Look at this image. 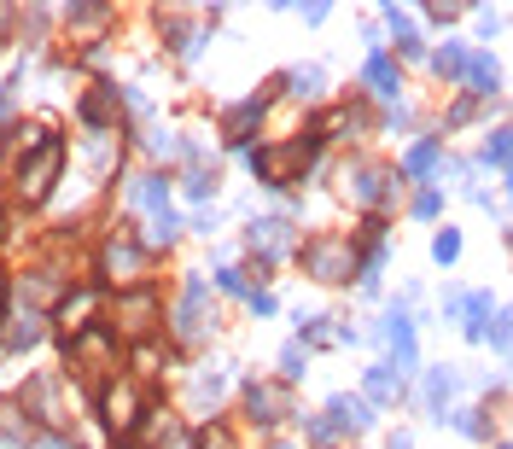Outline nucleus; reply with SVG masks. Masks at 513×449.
<instances>
[{
  "instance_id": "nucleus-1",
  "label": "nucleus",
  "mask_w": 513,
  "mask_h": 449,
  "mask_svg": "<svg viewBox=\"0 0 513 449\" xmlns=\"http://www.w3.org/2000/svg\"><path fill=\"white\" fill-rule=\"evenodd\" d=\"M251 170H257L263 187H292V181H304V170H309V146L304 140L263 146V152H251Z\"/></svg>"
},
{
  "instance_id": "nucleus-2",
  "label": "nucleus",
  "mask_w": 513,
  "mask_h": 449,
  "mask_svg": "<svg viewBox=\"0 0 513 449\" xmlns=\"http://www.w3.org/2000/svg\"><path fill=\"white\" fill-rule=\"evenodd\" d=\"M304 275H315V280H350V269H356V251H350V240H339V234H321V240H309L304 251Z\"/></svg>"
},
{
  "instance_id": "nucleus-3",
  "label": "nucleus",
  "mask_w": 513,
  "mask_h": 449,
  "mask_svg": "<svg viewBox=\"0 0 513 449\" xmlns=\"http://www.w3.org/2000/svg\"><path fill=\"white\" fill-rule=\"evenodd\" d=\"M59 164H65V146L53 140L47 152H35L30 164L18 170V193H24V205H41V199L53 193V175H59Z\"/></svg>"
},
{
  "instance_id": "nucleus-4",
  "label": "nucleus",
  "mask_w": 513,
  "mask_h": 449,
  "mask_svg": "<svg viewBox=\"0 0 513 449\" xmlns=\"http://www.w3.org/2000/svg\"><path fill=\"white\" fill-rule=\"evenodd\" d=\"M100 409H105V420H111L117 432H135L140 415H146V397H140V385H135V380H117V385H105Z\"/></svg>"
},
{
  "instance_id": "nucleus-5",
  "label": "nucleus",
  "mask_w": 513,
  "mask_h": 449,
  "mask_svg": "<svg viewBox=\"0 0 513 449\" xmlns=\"http://www.w3.org/2000/svg\"><path fill=\"white\" fill-rule=\"evenodd\" d=\"M152 321H158V298L140 286V292H123L117 298V310H111V327L117 333H129V339H140V333H152Z\"/></svg>"
},
{
  "instance_id": "nucleus-6",
  "label": "nucleus",
  "mask_w": 513,
  "mask_h": 449,
  "mask_svg": "<svg viewBox=\"0 0 513 449\" xmlns=\"http://www.w3.org/2000/svg\"><path fill=\"white\" fill-rule=\"evenodd\" d=\"M245 409H251V420H263V426H274V420L292 415V391H286V380H263L245 391Z\"/></svg>"
},
{
  "instance_id": "nucleus-7",
  "label": "nucleus",
  "mask_w": 513,
  "mask_h": 449,
  "mask_svg": "<svg viewBox=\"0 0 513 449\" xmlns=\"http://www.w3.org/2000/svg\"><path fill=\"white\" fill-rule=\"evenodd\" d=\"M175 327H181V339H199L205 327H216V310H205V280H187L181 310H175Z\"/></svg>"
},
{
  "instance_id": "nucleus-8",
  "label": "nucleus",
  "mask_w": 513,
  "mask_h": 449,
  "mask_svg": "<svg viewBox=\"0 0 513 449\" xmlns=\"http://www.w3.org/2000/svg\"><path fill=\"white\" fill-rule=\"evenodd\" d=\"M105 275L123 280V286H140L146 280V251L135 240H111L105 245Z\"/></svg>"
},
{
  "instance_id": "nucleus-9",
  "label": "nucleus",
  "mask_w": 513,
  "mask_h": 449,
  "mask_svg": "<svg viewBox=\"0 0 513 449\" xmlns=\"http://www.w3.org/2000/svg\"><path fill=\"white\" fill-rule=\"evenodd\" d=\"M111 117H117V88H111V82H100V88L82 100V123H88L94 135H105V129H111Z\"/></svg>"
},
{
  "instance_id": "nucleus-10",
  "label": "nucleus",
  "mask_w": 513,
  "mask_h": 449,
  "mask_svg": "<svg viewBox=\"0 0 513 449\" xmlns=\"http://www.w3.org/2000/svg\"><path fill=\"white\" fill-rule=\"evenodd\" d=\"M327 415L339 420V426H350V432H368V426H374V409H368V397H350V391H339V397L327 403Z\"/></svg>"
},
{
  "instance_id": "nucleus-11",
  "label": "nucleus",
  "mask_w": 513,
  "mask_h": 449,
  "mask_svg": "<svg viewBox=\"0 0 513 449\" xmlns=\"http://www.w3.org/2000/svg\"><path fill=\"white\" fill-rule=\"evenodd\" d=\"M344 181H350V193H356L362 205H379V199H385V181H391V175L379 170V164H356V170H344Z\"/></svg>"
},
{
  "instance_id": "nucleus-12",
  "label": "nucleus",
  "mask_w": 513,
  "mask_h": 449,
  "mask_svg": "<svg viewBox=\"0 0 513 449\" xmlns=\"http://www.w3.org/2000/svg\"><path fill=\"white\" fill-rule=\"evenodd\" d=\"M473 94H496L502 88V65L490 59V53H467V76H461Z\"/></svg>"
},
{
  "instance_id": "nucleus-13",
  "label": "nucleus",
  "mask_w": 513,
  "mask_h": 449,
  "mask_svg": "<svg viewBox=\"0 0 513 449\" xmlns=\"http://www.w3.org/2000/svg\"><path fill=\"white\" fill-rule=\"evenodd\" d=\"M6 350H30V345H41V315L35 310H24V315H6Z\"/></svg>"
},
{
  "instance_id": "nucleus-14",
  "label": "nucleus",
  "mask_w": 513,
  "mask_h": 449,
  "mask_svg": "<svg viewBox=\"0 0 513 449\" xmlns=\"http://www.w3.org/2000/svg\"><path fill=\"white\" fill-rule=\"evenodd\" d=\"M368 397H374V403H397V397H403V368H397V362L368 368Z\"/></svg>"
},
{
  "instance_id": "nucleus-15",
  "label": "nucleus",
  "mask_w": 513,
  "mask_h": 449,
  "mask_svg": "<svg viewBox=\"0 0 513 449\" xmlns=\"http://www.w3.org/2000/svg\"><path fill=\"white\" fill-rule=\"evenodd\" d=\"M257 123H263V100H245V105H234V111L222 117V135L240 146V140H251V129H257Z\"/></svg>"
},
{
  "instance_id": "nucleus-16",
  "label": "nucleus",
  "mask_w": 513,
  "mask_h": 449,
  "mask_svg": "<svg viewBox=\"0 0 513 449\" xmlns=\"http://www.w3.org/2000/svg\"><path fill=\"white\" fill-rule=\"evenodd\" d=\"M94 304H100L94 292H76V298H65V304H59V321H65L70 339H82V333H88V315H94Z\"/></svg>"
},
{
  "instance_id": "nucleus-17",
  "label": "nucleus",
  "mask_w": 513,
  "mask_h": 449,
  "mask_svg": "<svg viewBox=\"0 0 513 449\" xmlns=\"http://www.w3.org/2000/svg\"><path fill=\"white\" fill-rule=\"evenodd\" d=\"M129 199L158 216V210H170V181H164V175H140L135 187H129Z\"/></svg>"
},
{
  "instance_id": "nucleus-18",
  "label": "nucleus",
  "mask_w": 513,
  "mask_h": 449,
  "mask_svg": "<svg viewBox=\"0 0 513 449\" xmlns=\"http://www.w3.org/2000/svg\"><path fill=\"white\" fill-rule=\"evenodd\" d=\"M449 391H455V368H432L426 385H420V403H426V415H438L449 403Z\"/></svg>"
},
{
  "instance_id": "nucleus-19",
  "label": "nucleus",
  "mask_w": 513,
  "mask_h": 449,
  "mask_svg": "<svg viewBox=\"0 0 513 449\" xmlns=\"http://www.w3.org/2000/svg\"><path fill=\"white\" fill-rule=\"evenodd\" d=\"M24 403H35L41 409V420H65V409H59V380H30V391H24Z\"/></svg>"
},
{
  "instance_id": "nucleus-20",
  "label": "nucleus",
  "mask_w": 513,
  "mask_h": 449,
  "mask_svg": "<svg viewBox=\"0 0 513 449\" xmlns=\"http://www.w3.org/2000/svg\"><path fill=\"white\" fill-rule=\"evenodd\" d=\"M432 70H438L444 82H461V76H467V47H461V41H444V47L432 53Z\"/></svg>"
},
{
  "instance_id": "nucleus-21",
  "label": "nucleus",
  "mask_w": 513,
  "mask_h": 449,
  "mask_svg": "<svg viewBox=\"0 0 513 449\" xmlns=\"http://www.w3.org/2000/svg\"><path fill=\"white\" fill-rule=\"evenodd\" d=\"M368 82H374L379 100H397V88H403V76L391 70V59H385V53H374V59H368Z\"/></svg>"
},
{
  "instance_id": "nucleus-22",
  "label": "nucleus",
  "mask_w": 513,
  "mask_h": 449,
  "mask_svg": "<svg viewBox=\"0 0 513 449\" xmlns=\"http://www.w3.org/2000/svg\"><path fill=\"white\" fill-rule=\"evenodd\" d=\"M245 240L269 257V251H280V245H286V222H280V216H263V222H251V234H245Z\"/></svg>"
},
{
  "instance_id": "nucleus-23",
  "label": "nucleus",
  "mask_w": 513,
  "mask_h": 449,
  "mask_svg": "<svg viewBox=\"0 0 513 449\" xmlns=\"http://www.w3.org/2000/svg\"><path fill=\"white\" fill-rule=\"evenodd\" d=\"M222 391H228V368L199 374V380H193V403H199V409H216V403H222Z\"/></svg>"
},
{
  "instance_id": "nucleus-24",
  "label": "nucleus",
  "mask_w": 513,
  "mask_h": 449,
  "mask_svg": "<svg viewBox=\"0 0 513 449\" xmlns=\"http://www.w3.org/2000/svg\"><path fill=\"white\" fill-rule=\"evenodd\" d=\"M385 24L397 30V47H403V53H420V35H414L409 12H397V6H385Z\"/></svg>"
},
{
  "instance_id": "nucleus-25",
  "label": "nucleus",
  "mask_w": 513,
  "mask_h": 449,
  "mask_svg": "<svg viewBox=\"0 0 513 449\" xmlns=\"http://www.w3.org/2000/svg\"><path fill=\"white\" fill-rule=\"evenodd\" d=\"M286 82H292V94H298V100H315V94H321V82H327V76H321V70H315V65H304V70H292V76H286Z\"/></svg>"
},
{
  "instance_id": "nucleus-26",
  "label": "nucleus",
  "mask_w": 513,
  "mask_h": 449,
  "mask_svg": "<svg viewBox=\"0 0 513 449\" xmlns=\"http://www.w3.org/2000/svg\"><path fill=\"white\" fill-rule=\"evenodd\" d=\"M181 240V222H175L170 210H158V216H152V234H146V245H175Z\"/></svg>"
},
{
  "instance_id": "nucleus-27",
  "label": "nucleus",
  "mask_w": 513,
  "mask_h": 449,
  "mask_svg": "<svg viewBox=\"0 0 513 449\" xmlns=\"http://www.w3.org/2000/svg\"><path fill=\"white\" fill-rule=\"evenodd\" d=\"M484 158H490V164H508V170H513V129H496V135L484 140Z\"/></svg>"
},
{
  "instance_id": "nucleus-28",
  "label": "nucleus",
  "mask_w": 513,
  "mask_h": 449,
  "mask_svg": "<svg viewBox=\"0 0 513 449\" xmlns=\"http://www.w3.org/2000/svg\"><path fill=\"white\" fill-rule=\"evenodd\" d=\"M496 350H513V310H496V321H490V333H484Z\"/></svg>"
},
{
  "instance_id": "nucleus-29",
  "label": "nucleus",
  "mask_w": 513,
  "mask_h": 449,
  "mask_svg": "<svg viewBox=\"0 0 513 449\" xmlns=\"http://www.w3.org/2000/svg\"><path fill=\"white\" fill-rule=\"evenodd\" d=\"M432 257H438V263H455V257H461V234H455V228H444V234L432 240Z\"/></svg>"
},
{
  "instance_id": "nucleus-30",
  "label": "nucleus",
  "mask_w": 513,
  "mask_h": 449,
  "mask_svg": "<svg viewBox=\"0 0 513 449\" xmlns=\"http://www.w3.org/2000/svg\"><path fill=\"white\" fill-rule=\"evenodd\" d=\"M304 374V345H286L280 350V380H298Z\"/></svg>"
},
{
  "instance_id": "nucleus-31",
  "label": "nucleus",
  "mask_w": 513,
  "mask_h": 449,
  "mask_svg": "<svg viewBox=\"0 0 513 449\" xmlns=\"http://www.w3.org/2000/svg\"><path fill=\"white\" fill-rule=\"evenodd\" d=\"M432 164H438V140H420V146L409 152V170L420 175V170H432Z\"/></svg>"
},
{
  "instance_id": "nucleus-32",
  "label": "nucleus",
  "mask_w": 513,
  "mask_h": 449,
  "mask_svg": "<svg viewBox=\"0 0 513 449\" xmlns=\"http://www.w3.org/2000/svg\"><path fill=\"white\" fill-rule=\"evenodd\" d=\"M449 426H455V432H467V438H479V432H484L479 409H455V415H449Z\"/></svg>"
},
{
  "instance_id": "nucleus-33",
  "label": "nucleus",
  "mask_w": 513,
  "mask_h": 449,
  "mask_svg": "<svg viewBox=\"0 0 513 449\" xmlns=\"http://www.w3.org/2000/svg\"><path fill=\"white\" fill-rule=\"evenodd\" d=\"M309 438L321 449H339V432H333V420H309Z\"/></svg>"
},
{
  "instance_id": "nucleus-34",
  "label": "nucleus",
  "mask_w": 513,
  "mask_h": 449,
  "mask_svg": "<svg viewBox=\"0 0 513 449\" xmlns=\"http://www.w3.org/2000/svg\"><path fill=\"white\" fill-rule=\"evenodd\" d=\"M187 193H193V199H210V193H216V175L193 170V175H187Z\"/></svg>"
},
{
  "instance_id": "nucleus-35",
  "label": "nucleus",
  "mask_w": 513,
  "mask_h": 449,
  "mask_svg": "<svg viewBox=\"0 0 513 449\" xmlns=\"http://www.w3.org/2000/svg\"><path fill=\"white\" fill-rule=\"evenodd\" d=\"M222 292H245V275H240V269H222Z\"/></svg>"
},
{
  "instance_id": "nucleus-36",
  "label": "nucleus",
  "mask_w": 513,
  "mask_h": 449,
  "mask_svg": "<svg viewBox=\"0 0 513 449\" xmlns=\"http://www.w3.org/2000/svg\"><path fill=\"white\" fill-rule=\"evenodd\" d=\"M385 449H414V438H409V432H397V438H391Z\"/></svg>"
},
{
  "instance_id": "nucleus-37",
  "label": "nucleus",
  "mask_w": 513,
  "mask_h": 449,
  "mask_svg": "<svg viewBox=\"0 0 513 449\" xmlns=\"http://www.w3.org/2000/svg\"><path fill=\"white\" fill-rule=\"evenodd\" d=\"M41 449H70V444H41Z\"/></svg>"
},
{
  "instance_id": "nucleus-38",
  "label": "nucleus",
  "mask_w": 513,
  "mask_h": 449,
  "mask_svg": "<svg viewBox=\"0 0 513 449\" xmlns=\"http://www.w3.org/2000/svg\"><path fill=\"white\" fill-rule=\"evenodd\" d=\"M508 193H513V170H508Z\"/></svg>"
},
{
  "instance_id": "nucleus-39",
  "label": "nucleus",
  "mask_w": 513,
  "mask_h": 449,
  "mask_svg": "<svg viewBox=\"0 0 513 449\" xmlns=\"http://www.w3.org/2000/svg\"><path fill=\"white\" fill-rule=\"evenodd\" d=\"M0 304H6V286H0Z\"/></svg>"
},
{
  "instance_id": "nucleus-40",
  "label": "nucleus",
  "mask_w": 513,
  "mask_h": 449,
  "mask_svg": "<svg viewBox=\"0 0 513 449\" xmlns=\"http://www.w3.org/2000/svg\"><path fill=\"white\" fill-rule=\"evenodd\" d=\"M274 449H286V444H274Z\"/></svg>"
},
{
  "instance_id": "nucleus-41",
  "label": "nucleus",
  "mask_w": 513,
  "mask_h": 449,
  "mask_svg": "<svg viewBox=\"0 0 513 449\" xmlns=\"http://www.w3.org/2000/svg\"><path fill=\"white\" fill-rule=\"evenodd\" d=\"M502 449H513V444H502Z\"/></svg>"
}]
</instances>
